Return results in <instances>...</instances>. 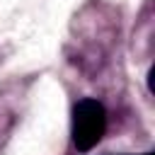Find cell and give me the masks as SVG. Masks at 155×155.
Here are the masks:
<instances>
[{"label":"cell","mask_w":155,"mask_h":155,"mask_svg":"<svg viewBox=\"0 0 155 155\" xmlns=\"http://www.w3.org/2000/svg\"><path fill=\"white\" fill-rule=\"evenodd\" d=\"M107 131V111L97 99H80L73 109V145L80 153L92 150Z\"/></svg>","instance_id":"cell-1"}]
</instances>
